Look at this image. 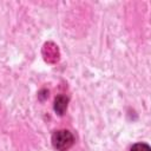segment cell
Instances as JSON below:
<instances>
[{
  "mask_svg": "<svg viewBox=\"0 0 151 151\" xmlns=\"http://www.w3.org/2000/svg\"><path fill=\"white\" fill-rule=\"evenodd\" d=\"M130 151H151V149H150V146H149L147 144H145V143H137V144H134V145L131 147Z\"/></svg>",
  "mask_w": 151,
  "mask_h": 151,
  "instance_id": "3",
  "label": "cell"
},
{
  "mask_svg": "<svg viewBox=\"0 0 151 151\" xmlns=\"http://www.w3.org/2000/svg\"><path fill=\"white\" fill-rule=\"evenodd\" d=\"M67 109V98L65 96H58L54 100V110L58 114H64Z\"/></svg>",
  "mask_w": 151,
  "mask_h": 151,
  "instance_id": "2",
  "label": "cell"
},
{
  "mask_svg": "<svg viewBox=\"0 0 151 151\" xmlns=\"http://www.w3.org/2000/svg\"><path fill=\"white\" fill-rule=\"evenodd\" d=\"M74 142L73 134L67 130H59L53 133L52 136V144L54 149L58 151H66L68 150Z\"/></svg>",
  "mask_w": 151,
  "mask_h": 151,
  "instance_id": "1",
  "label": "cell"
}]
</instances>
